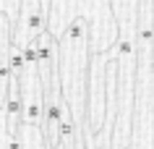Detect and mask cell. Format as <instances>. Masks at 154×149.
I'll list each match as a JSON object with an SVG mask.
<instances>
[{"label":"cell","mask_w":154,"mask_h":149,"mask_svg":"<svg viewBox=\"0 0 154 149\" xmlns=\"http://www.w3.org/2000/svg\"><path fill=\"white\" fill-rule=\"evenodd\" d=\"M47 29V16L39 0H18V16L11 29V45L24 50Z\"/></svg>","instance_id":"7a4b0ae2"},{"label":"cell","mask_w":154,"mask_h":149,"mask_svg":"<svg viewBox=\"0 0 154 149\" xmlns=\"http://www.w3.org/2000/svg\"><path fill=\"white\" fill-rule=\"evenodd\" d=\"M18 149H47L39 126L18 123Z\"/></svg>","instance_id":"3957f363"},{"label":"cell","mask_w":154,"mask_h":149,"mask_svg":"<svg viewBox=\"0 0 154 149\" xmlns=\"http://www.w3.org/2000/svg\"><path fill=\"white\" fill-rule=\"evenodd\" d=\"M89 58V24L81 16H76L57 37V81H60L63 102L68 105L73 120L79 126L84 123V110H86Z\"/></svg>","instance_id":"6da1fadb"},{"label":"cell","mask_w":154,"mask_h":149,"mask_svg":"<svg viewBox=\"0 0 154 149\" xmlns=\"http://www.w3.org/2000/svg\"><path fill=\"white\" fill-rule=\"evenodd\" d=\"M0 149H18V128H8L3 107H0Z\"/></svg>","instance_id":"277c9868"},{"label":"cell","mask_w":154,"mask_h":149,"mask_svg":"<svg viewBox=\"0 0 154 149\" xmlns=\"http://www.w3.org/2000/svg\"><path fill=\"white\" fill-rule=\"evenodd\" d=\"M47 149H63V147H60V144H57V147H47ZM84 149V147H81Z\"/></svg>","instance_id":"5b68a950"}]
</instances>
